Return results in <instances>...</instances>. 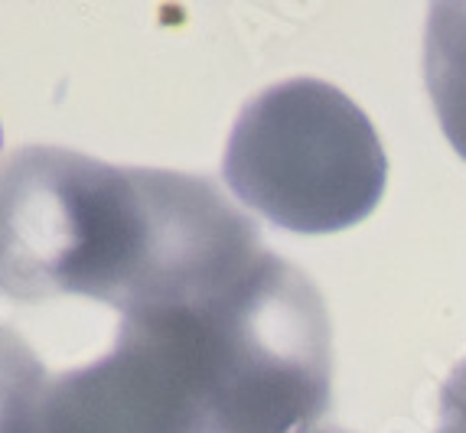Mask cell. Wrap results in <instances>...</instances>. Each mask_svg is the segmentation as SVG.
<instances>
[{
  "mask_svg": "<svg viewBox=\"0 0 466 433\" xmlns=\"http://www.w3.org/2000/svg\"><path fill=\"white\" fill-rule=\"evenodd\" d=\"M216 433H313L329 410L327 303L294 264L265 251L209 309Z\"/></svg>",
  "mask_w": 466,
  "mask_h": 433,
  "instance_id": "3957f363",
  "label": "cell"
},
{
  "mask_svg": "<svg viewBox=\"0 0 466 433\" xmlns=\"http://www.w3.org/2000/svg\"><path fill=\"white\" fill-rule=\"evenodd\" d=\"M313 433H350V430H342V427H319V430Z\"/></svg>",
  "mask_w": 466,
  "mask_h": 433,
  "instance_id": "ba28073f",
  "label": "cell"
},
{
  "mask_svg": "<svg viewBox=\"0 0 466 433\" xmlns=\"http://www.w3.org/2000/svg\"><path fill=\"white\" fill-rule=\"evenodd\" d=\"M424 78L443 134L466 160V0L431 7L424 33Z\"/></svg>",
  "mask_w": 466,
  "mask_h": 433,
  "instance_id": "5b68a950",
  "label": "cell"
},
{
  "mask_svg": "<svg viewBox=\"0 0 466 433\" xmlns=\"http://www.w3.org/2000/svg\"><path fill=\"white\" fill-rule=\"evenodd\" d=\"M0 140H4V134H0Z\"/></svg>",
  "mask_w": 466,
  "mask_h": 433,
  "instance_id": "9c48e42d",
  "label": "cell"
},
{
  "mask_svg": "<svg viewBox=\"0 0 466 433\" xmlns=\"http://www.w3.org/2000/svg\"><path fill=\"white\" fill-rule=\"evenodd\" d=\"M437 433H466V362L457 365L441 388Z\"/></svg>",
  "mask_w": 466,
  "mask_h": 433,
  "instance_id": "52a82bcc",
  "label": "cell"
},
{
  "mask_svg": "<svg viewBox=\"0 0 466 433\" xmlns=\"http://www.w3.org/2000/svg\"><path fill=\"white\" fill-rule=\"evenodd\" d=\"M46 368L14 329L0 326V433H39Z\"/></svg>",
  "mask_w": 466,
  "mask_h": 433,
  "instance_id": "8992f818",
  "label": "cell"
},
{
  "mask_svg": "<svg viewBox=\"0 0 466 433\" xmlns=\"http://www.w3.org/2000/svg\"><path fill=\"white\" fill-rule=\"evenodd\" d=\"M265 255L209 179L111 166L66 147L0 163V294L92 297L121 317L209 309Z\"/></svg>",
  "mask_w": 466,
  "mask_h": 433,
  "instance_id": "6da1fadb",
  "label": "cell"
},
{
  "mask_svg": "<svg viewBox=\"0 0 466 433\" xmlns=\"http://www.w3.org/2000/svg\"><path fill=\"white\" fill-rule=\"evenodd\" d=\"M222 173L228 189L278 228L327 235L372 216L389 156L350 95L319 78H290L241 108Z\"/></svg>",
  "mask_w": 466,
  "mask_h": 433,
  "instance_id": "7a4b0ae2",
  "label": "cell"
},
{
  "mask_svg": "<svg viewBox=\"0 0 466 433\" xmlns=\"http://www.w3.org/2000/svg\"><path fill=\"white\" fill-rule=\"evenodd\" d=\"M39 433H216L202 309L125 317L108 356L49 381Z\"/></svg>",
  "mask_w": 466,
  "mask_h": 433,
  "instance_id": "277c9868",
  "label": "cell"
}]
</instances>
